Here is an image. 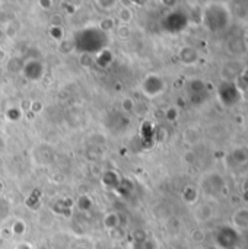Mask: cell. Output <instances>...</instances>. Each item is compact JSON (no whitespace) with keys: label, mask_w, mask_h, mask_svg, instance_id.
Returning <instances> with one entry per match:
<instances>
[{"label":"cell","mask_w":248,"mask_h":249,"mask_svg":"<svg viewBox=\"0 0 248 249\" xmlns=\"http://www.w3.org/2000/svg\"><path fill=\"white\" fill-rule=\"evenodd\" d=\"M232 228L238 232H248V209L241 207L232 214Z\"/></svg>","instance_id":"cell-6"},{"label":"cell","mask_w":248,"mask_h":249,"mask_svg":"<svg viewBox=\"0 0 248 249\" xmlns=\"http://www.w3.org/2000/svg\"><path fill=\"white\" fill-rule=\"evenodd\" d=\"M12 231H13L15 233H18V235L23 233V232H25V223H22V222H15L13 226H12Z\"/></svg>","instance_id":"cell-20"},{"label":"cell","mask_w":248,"mask_h":249,"mask_svg":"<svg viewBox=\"0 0 248 249\" xmlns=\"http://www.w3.org/2000/svg\"><path fill=\"white\" fill-rule=\"evenodd\" d=\"M101 31H111V29H115V20L114 19H104L101 23Z\"/></svg>","instance_id":"cell-19"},{"label":"cell","mask_w":248,"mask_h":249,"mask_svg":"<svg viewBox=\"0 0 248 249\" xmlns=\"http://www.w3.org/2000/svg\"><path fill=\"white\" fill-rule=\"evenodd\" d=\"M247 47H246V41L244 39H241V38H234L232 41H229L228 42V50L232 53V54H241L244 50H246Z\"/></svg>","instance_id":"cell-12"},{"label":"cell","mask_w":248,"mask_h":249,"mask_svg":"<svg viewBox=\"0 0 248 249\" xmlns=\"http://www.w3.org/2000/svg\"><path fill=\"white\" fill-rule=\"evenodd\" d=\"M9 71H12V73H18V71H20L22 69H25V63L19 58V57H13L10 61H9Z\"/></svg>","instance_id":"cell-14"},{"label":"cell","mask_w":248,"mask_h":249,"mask_svg":"<svg viewBox=\"0 0 248 249\" xmlns=\"http://www.w3.org/2000/svg\"><path fill=\"white\" fill-rule=\"evenodd\" d=\"M241 236L243 233L238 232L235 228L222 226L218 229L215 241L219 249H238L241 248Z\"/></svg>","instance_id":"cell-2"},{"label":"cell","mask_w":248,"mask_h":249,"mask_svg":"<svg viewBox=\"0 0 248 249\" xmlns=\"http://www.w3.org/2000/svg\"><path fill=\"white\" fill-rule=\"evenodd\" d=\"M244 69H246V66L240 60H229V61H225L222 64L219 73H221V77H222L224 82L237 83V80L241 77Z\"/></svg>","instance_id":"cell-5"},{"label":"cell","mask_w":248,"mask_h":249,"mask_svg":"<svg viewBox=\"0 0 248 249\" xmlns=\"http://www.w3.org/2000/svg\"><path fill=\"white\" fill-rule=\"evenodd\" d=\"M1 193H3V182L0 181V196H1Z\"/></svg>","instance_id":"cell-22"},{"label":"cell","mask_w":248,"mask_h":249,"mask_svg":"<svg viewBox=\"0 0 248 249\" xmlns=\"http://www.w3.org/2000/svg\"><path fill=\"white\" fill-rule=\"evenodd\" d=\"M183 200L186 203H189V204L197 203V200H199V191H197V188H194L191 185L186 187L184 191H183Z\"/></svg>","instance_id":"cell-10"},{"label":"cell","mask_w":248,"mask_h":249,"mask_svg":"<svg viewBox=\"0 0 248 249\" xmlns=\"http://www.w3.org/2000/svg\"><path fill=\"white\" fill-rule=\"evenodd\" d=\"M115 34L120 39H129L132 35V31L127 25H120V26H115Z\"/></svg>","instance_id":"cell-16"},{"label":"cell","mask_w":248,"mask_h":249,"mask_svg":"<svg viewBox=\"0 0 248 249\" xmlns=\"http://www.w3.org/2000/svg\"><path fill=\"white\" fill-rule=\"evenodd\" d=\"M121 107H123V109H124L126 112H133L134 108H136V102H134V99H132V98H124V99L121 101Z\"/></svg>","instance_id":"cell-18"},{"label":"cell","mask_w":248,"mask_h":249,"mask_svg":"<svg viewBox=\"0 0 248 249\" xmlns=\"http://www.w3.org/2000/svg\"><path fill=\"white\" fill-rule=\"evenodd\" d=\"M213 209H212V206L209 204V203H203V204H199L197 207H196V212H194V214H196V219L199 220V222H208V220H210L212 217H213Z\"/></svg>","instance_id":"cell-9"},{"label":"cell","mask_w":248,"mask_h":249,"mask_svg":"<svg viewBox=\"0 0 248 249\" xmlns=\"http://www.w3.org/2000/svg\"><path fill=\"white\" fill-rule=\"evenodd\" d=\"M178 57L180 60L187 64V66H193L199 61V51L194 48V47H190V45H186L180 50L178 53Z\"/></svg>","instance_id":"cell-7"},{"label":"cell","mask_w":248,"mask_h":249,"mask_svg":"<svg viewBox=\"0 0 248 249\" xmlns=\"http://www.w3.org/2000/svg\"><path fill=\"white\" fill-rule=\"evenodd\" d=\"M237 85H238V88H240L241 90H247L248 89V67L244 69L241 77L237 80Z\"/></svg>","instance_id":"cell-17"},{"label":"cell","mask_w":248,"mask_h":249,"mask_svg":"<svg viewBox=\"0 0 248 249\" xmlns=\"http://www.w3.org/2000/svg\"><path fill=\"white\" fill-rule=\"evenodd\" d=\"M133 19V10L130 7H120L118 9V20L121 22V25H127L130 23Z\"/></svg>","instance_id":"cell-13"},{"label":"cell","mask_w":248,"mask_h":249,"mask_svg":"<svg viewBox=\"0 0 248 249\" xmlns=\"http://www.w3.org/2000/svg\"><path fill=\"white\" fill-rule=\"evenodd\" d=\"M189 89H190L193 102H194V99H199V102H202V99H205L206 92H208V88H206L205 82H202V80H191Z\"/></svg>","instance_id":"cell-8"},{"label":"cell","mask_w":248,"mask_h":249,"mask_svg":"<svg viewBox=\"0 0 248 249\" xmlns=\"http://www.w3.org/2000/svg\"><path fill=\"white\" fill-rule=\"evenodd\" d=\"M232 159H234L235 162H238V163H244V162H247L248 155H247V152H246V149H243V147L235 149V150L232 152Z\"/></svg>","instance_id":"cell-15"},{"label":"cell","mask_w":248,"mask_h":249,"mask_svg":"<svg viewBox=\"0 0 248 249\" xmlns=\"http://www.w3.org/2000/svg\"><path fill=\"white\" fill-rule=\"evenodd\" d=\"M218 98L224 107H234L243 99V90L238 88L237 83L222 82L218 89Z\"/></svg>","instance_id":"cell-3"},{"label":"cell","mask_w":248,"mask_h":249,"mask_svg":"<svg viewBox=\"0 0 248 249\" xmlns=\"http://www.w3.org/2000/svg\"><path fill=\"white\" fill-rule=\"evenodd\" d=\"M177 117H178V112H177V109H174V108H170V109L167 111V118H168L170 121H174Z\"/></svg>","instance_id":"cell-21"},{"label":"cell","mask_w":248,"mask_h":249,"mask_svg":"<svg viewBox=\"0 0 248 249\" xmlns=\"http://www.w3.org/2000/svg\"><path fill=\"white\" fill-rule=\"evenodd\" d=\"M184 142L189 144V146H194L197 142H199V139H200V133H199V130L197 128H194V127H190V128H187L186 131H184Z\"/></svg>","instance_id":"cell-11"},{"label":"cell","mask_w":248,"mask_h":249,"mask_svg":"<svg viewBox=\"0 0 248 249\" xmlns=\"http://www.w3.org/2000/svg\"><path fill=\"white\" fill-rule=\"evenodd\" d=\"M244 41H246V47H247V50H248V34L246 35V39H244Z\"/></svg>","instance_id":"cell-23"},{"label":"cell","mask_w":248,"mask_h":249,"mask_svg":"<svg viewBox=\"0 0 248 249\" xmlns=\"http://www.w3.org/2000/svg\"><path fill=\"white\" fill-rule=\"evenodd\" d=\"M200 185H202V190H203L205 196L215 198V197H218V196H221L224 193L225 179L219 174L212 172V174H208V175L203 177Z\"/></svg>","instance_id":"cell-4"},{"label":"cell","mask_w":248,"mask_h":249,"mask_svg":"<svg viewBox=\"0 0 248 249\" xmlns=\"http://www.w3.org/2000/svg\"><path fill=\"white\" fill-rule=\"evenodd\" d=\"M205 26L212 32L225 31L231 23V10L225 4L215 3L206 7L203 15Z\"/></svg>","instance_id":"cell-1"}]
</instances>
